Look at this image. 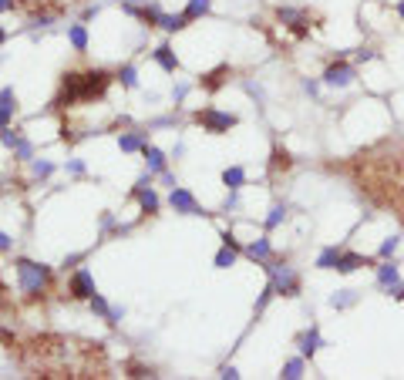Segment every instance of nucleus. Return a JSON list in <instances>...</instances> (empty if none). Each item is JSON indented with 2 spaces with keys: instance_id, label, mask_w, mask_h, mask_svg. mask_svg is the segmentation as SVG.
I'll return each mask as SVG.
<instances>
[{
  "instance_id": "38",
  "label": "nucleus",
  "mask_w": 404,
  "mask_h": 380,
  "mask_svg": "<svg viewBox=\"0 0 404 380\" xmlns=\"http://www.w3.org/2000/svg\"><path fill=\"white\" fill-rule=\"evenodd\" d=\"M11 310V289H7V283L0 279V317Z\"/></svg>"
},
{
  "instance_id": "35",
  "label": "nucleus",
  "mask_w": 404,
  "mask_h": 380,
  "mask_svg": "<svg viewBox=\"0 0 404 380\" xmlns=\"http://www.w3.org/2000/svg\"><path fill=\"white\" fill-rule=\"evenodd\" d=\"M14 155L20 158V162H31V158H34V145L27 141V138H20V141H17V148H14Z\"/></svg>"
},
{
  "instance_id": "25",
  "label": "nucleus",
  "mask_w": 404,
  "mask_h": 380,
  "mask_svg": "<svg viewBox=\"0 0 404 380\" xmlns=\"http://www.w3.org/2000/svg\"><path fill=\"white\" fill-rule=\"evenodd\" d=\"M118 148H122V152H141V148H145V132H125V135L118 138Z\"/></svg>"
},
{
  "instance_id": "3",
  "label": "nucleus",
  "mask_w": 404,
  "mask_h": 380,
  "mask_svg": "<svg viewBox=\"0 0 404 380\" xmlns=\"http://www.w3.org/2000/svg\"><path fill=\"white\" fill-rule=\"evenodd\" d=\"M115 75L105 71V68H88V71H64L61 75V88L54 94L51 105L58 111H68V108L88 105V101H101L108 94Z\"/></svg>"
},
{
  "instance_id": "24",
  "label": "nucleus",
  "mask_w": 404,
  "mask_h": 380,
  "mask_svg": "<svg viewBox=\"0 0 404 380\" xmlns=\"http://www.w3.org/2000/svg\"><path fill=\"white\" fill-rule=\"evenodd\" d=\"M209 11H213V0H189L182 14H186V20L192 24V20H202V17L209 14Z\"/></svg>"
},
{
  "instance_id": "9",
  "label": "nucleus",
  "mask_w": 404,
  "mask_h": 380,
  "mask_svg": "<svg viewBox=\"0 0 404 380\" xmlns=\"http://www.w3.org/2000/svg\"><path fill=\"white\" fill-rule=\"evenodd\" d=\"M152 179H156V175H152V172H145V175L139 179V185L132 189V198L141 205V213H145V215H156L158 205H162L158 196H156V189H152Z\"/></svg>"
},
{
  "instance_id": "43",
  "label": "nucleus",
  "mask_w": 404,
  "mask_h": 380,
  "mask_svg": "<svg viewBox=\"0 0 404 380\" xmlns=\"http://www.w3.org/2000/svg\"><path fill=\"white\" fill-rule=\"evenodd\" d=\"M388 293H391V296H394V300H404V283H401V279H398V283H394V286H391Z\"/></svg>"
},
{
  "instance_id": "30",
  "label": "nucleus",
  "mask_w": 404,
  "mask_h": 380,
  "mask_svg": "<svg viewBox=\"0 0 404 380\" xmlns=\"http://www.w3.org/2000/svg\"><path fill=\"white\" fill-rule=\"evenodd\" d=\"M125 374H128V377H156V370L139 364V360H125Z\"/></svg>"
},
{
  "instance_id": "41",
  "label": "nucleus",
  "mask_w": 404,
  "mask_h": 380,
  "mask_svg": "<svg viewBox=\"0 0 404 380\" xmlns=\"http://www.w3.org/2000/svg\"><path fill=\"white\" fill-rule=\"evenodd\" d=\"M68 172H71V175H84V162H81V158H71V162H68Z\"/></svg>"
},
{
  "instance_id": "45",
  "label": "nucleus",
  "mask_w": 404,
  "mask_h": 380,
  "mask_svg": "<svg viewBox=\"0 0 404 380\" xmlns=\"http://www.w3.org/2000/svg\"><path fill=\"white\" fill-rule=\"evenodd\" d=\"M186 94H189V84H179V88H175V101H182Z\"/></svg>"
},
{
  "instance_id": "36",
  "label": "nucleus",
  "mask_w": 404,
  "mask_h": 380,
  "mask_svg": "<svg viewBox=\"0 0 404 380\" xmlns=\"http://www.w3.org/2000/svg\"><path fill=\"white\" fill-rule=\"evenodd\" d=\"M20 138H24V135H20V132H14V128H4V132H0V141H4L11 152L17 148V141H20Z\"/></svg>"
},
{
  "instance_id": "23",
  "label": "nucleus",
  "mask_w": 404,
  "mask_h": 380,
  "mask_svg": "<svg viewBox=\"0 0 404 380\" xmlns=\"http://www.w3.org/2000/svg\"><path fill=\"white\" fill-rule=\"evenodd\" d=\"M222 185H226L229 192H239V189L246 185V172H243V168H239V165L226 168V172H222Z\"/></svg>"
},
{
  "instance_id": "33",
  "label": "nucleus",
  "mask_w": 404,
  "mask_h": 380,
  "mask_svg": "<svg viewBox=\"0 0 404 380\" xmlns=\"http://www.w3.org/2000/svg\"><path fill=\"white\" fill-rule=\"evenodd\" d=\"M398 246H401V239H398V236H388V239L381 243V249H377V259H391L398 253Z\"/></svg>"
},
{
  "instance_id": "5",
  "label": "nucleus",
  "mask_w": 404,
  "mask_h": 380,
  "mask_svg": "<svg viewBox=\"0 0 404 380\" xmlns=\"http://www.w3.org/2000/svg\"><path fill=\"white\" fill-rule=\"evenodd\" d=\"M263 270L270 273V286L277 289V296H300V276L293 266L286 262H263Z\"/></svg>"
},
{
  "instance_id": "40",
  "label": "nucleus",
  "mask_w": 404,
  "mask_h": 380,
  "mask_svg": "<svg viewBox=\"0 0 404 380\" xmlns=\"http://www.w3.org/2000/svg\"><path fill=\"white\" fill-rule=\"evenodd\" d=\"M11 249H14V239H11V236L0 229V253H11Z\"/></svg>"
},
{
  "instance_id": "26",
  "label": "nucleus",
  "mask_w": 404,
  "mask_h": 380,
  "mask_svg": "<svg viewBox=\"0 0 404 380\" xmlns=\"http://www.w3.org/2000/svg\"><path fill=\"white\" fill-rule=\"evenodd\" d=\"M236 256H239V249H233V246H222L216 256H213V266H216V270H229V266L236 262Z\"/></svg>"
},
{
  "instance_id": "17",
  "label": "nucleus",
  "mask_w": 404,
  "mask_h": 380,
  "mask_svg": "<svg viewBox=\"0 0 404 380\" xmlns=\"http://www.w3.org/2000/svg\"><path fill=\"white\" fill-rule=\"evenodd\" d=\"M141 155H145V165H149L152 175H162V172H165V152H162V148H156V145H149V141H145Z\"/></svg>"
},
{
  "instance_id": "37",
  "label": "nucleus",
  "mask_w": 404,
  "mask_h": 380,
  "mask_svg": "<svg viewBox=\"0 0 404 380\" xmlns=\"http://www.w3.org/2000/svg\"><path fill=\"white\" fill-rule=\"evenodd\" d=\"M31 168H34V179H47V175L54 172V165H51V162H41V158H37Z\"/></svg>"
},
{
  "instance_id": "39",
  "label": "nucleus",
  "mask_w": 404,
  "mask_h": 380,
  "mask_svg": "<svg viewBox=\"0 0 404 380\" xmlns=\"http://www.w3.org/2000/svg\"><path fill=\"white\" fill-rule=\"evenodd\" d=\"M222 246H233V249H239V253H243V246H239V239H236V236L229 232V229L222 232Z\"/></svg>"
},
{
  "instance_id": "27",
  "label": "nucleus",
  "mask_w": 404,
  "mask_h": 380,
  "mask_svg": "<svg viewBox=\"0 0 404 380\" xmlns=\"http://www.w3.org/2000/svg\"><path fill=\"white\" fill-rule=\"evenodd\" d=\"M115 81H122V88H139V71H135V64H122L118 75H115Z\"/></svg>"
},
{
  "instance_id": "28",
  "label": "nucleus",
  "mask_w": 404,
  "mask_h": 380,
  "mask_svg": "<svg viewBox=\"0 0 404 380\" xmlns=\"http://www.w3.org/2000/svg\"><path fill=\"white\" fill-rule=\"evenodd\" d=\"M337 259H341V249H337V246H327L324 253L317 256V270H334Z\"/></svg>"
},
{
  "instance_id": "32",
  "label": "nucleus",
  "mask_w": 404,
  "mask_h": 380,
  "mask_svg": "<svg viewBox=\"0 0 404 380\" xmlns=\"http://www.w3.org/2000/svg\"><path fill=\"white\" fill-rule=\"evenodd\" d=\"M88 306H91V313H98L101 319H108V313H111V306H108V300L101 296V293H94L91 300H88Z\"/></svg>"
},
{
  "instance_id": "19",
  "label": "nucleus",
  "mask_w": 404,
  "mask_h": 380,
  "mask_svg": "<svg viewBox=\"0 0 404 380\" xmlns=\"http://www.w3.org/2000/svg\"><path fill=\"white\" fill-rule=\"evenodd\" d=\"M156 61H158V68H162V71H169V75L179 71V58H175L172 44H158L156 47Z\"/></svg>"
},
{
  "instance_id": "6",
  "label": "nucleus",
  "mask_w": 404,
  "mask_h": 380,
  "mask_svg": "<svg viewBox=\"0 0 404 380\" xmlns=\"http://www.w3.org/2000/svg\"><path fill=\"white\" fill-rule=\"evenodd\" d=\"M277 20L293 37H307L310 27H320V24H310V11L307 7H277Z\"/></svg>"
},
{
  "instance_id": "4",
  "label": "nucleus",
  "mask_w": 404,
  "mask_h": 380,
  "mask_svg": "<svg viewBox=\"0 0 404 380\" xmlns=\"http://www.w3.org/2000/svg\"><path fill=\"white\" fill-rule=\"evenodd\" d=\"M17 286L24 293L27 303H44L54 289V270L44 262H34V259H17Z\"/></svg>"
},
{
  "instance_id": "7",
  "label": "nucleus",
  "mask_w": 404,
  "mask_h": 380,
  "mask_svg": "<svg viewBox=\"0 0 404 380\" xmlns=\"http://www.w3.org/2000/svg\"><path fill=\"white\" fill-rule=\"evenodd\" d=\"M196 122H199L202 132H209V135H226L229 128L239 125V118L229 115V111H219V108H202V111H196Z\"/></svg>"
},
{
  "instance_id": "50",
  "label": "nucleus",
  "mask_w": 404,
  "mask_h": 380,
  "mask_svg": "<svg viewBox=\"0 0 404 380\" xmlns=\"http://www.w3.org/2000/svg\"><path fill=\"white\" fill-rule=\"evenodd\" d=\"M20 4H31V0H20Z\"/></svg>"
},
{
  "instance_id": "13",
  "label": "nucleus",
  "mask_w": 404,
  "mask_h": 380,
  "mask_svg": "<svg viewBox=\"0 0 404 380\" xmlns=\"http://www.w3.org/2000/svg\"><path fill=\"white\" fill-rule=\"evenodd\" d=\"M14 115H17V94H14V88H0V132L14 125Z\"/></svg>"
},
{
  "instance_id": "48",
  "label": "nucleus",
  "mask_w": 404,
  "mask_h": 380,
  "mask_svg": "<svg viewBox=\"0 0 404 380\" xmlns=\"http://www.w3.org/2000/svg\"><path fill=\"white\" fill-rule=\"evenodd\" d=\"M7 44V31H4V24H0V47Z\"/></svg>"
},
{
  "instance_id": "29",
  "label": "nucleus",
  "mask_w": 404,
  "mask_h": 380,
  "mask_svg": "<svg viewBox=\"0 0 404 380\" xmlns=\"http://www.w3.org/2000/svg\"><path fill=\"white\" fill-rule=\"evenodd\" d=\"M358 303V289H341L337 296H330V306L334 310H347V306Z\"/></svg>"
},
{
  "instance_id": "34",
  "label": "nucleus",
  "mask_w": 404,
  "mask_h": 380,
  "mask_svg": "<svg viewBox=\"0 0 404 380\" xmlns=\"http://www.w3.org/2000/svg\"><path fill=\"white\" fill-rule=\"evenodd\" d=\"M283 219H286V205H273L270 215H266V232H270V229H277Z\"/></svg>"
},
{
  "instance_id": "15",
  "label": "nucleus",
  "mask_w": 404,
  "mask_h": 380,
  "mask_svg": "<svg viewBox=\"0 0 404 380\" xmlns=\"http://www.w3.org/2000/svg\"><path fill=\"white\" fill-rule=\"evenodd\" d=\"M374 259L371 256H360V253H341V259H337V273H354V270H360V266H371Z\"/></svg>"
},
{
  "instance_id": "8",
  "label": "nucleus",
  "mask_w": 404,
  "mask_h": 380,
  "mask_svg": "<svg viewBox=\"0 0 404 380\" xmlns=\"http://www.w3.org/2000/svg\"><path fill=\"white\" fill-rule=\"evenodd\" d=\"M94 293H98V286H94L91 270L78 266L75 273L68 276V296H71V300H91Z\"/></svg>"
},
{
  "instance_id": "21",
  "label": "nucleus",
  "mask_w": 404,
  "mask_h": 380,
  "mask_svg": "<svg viewBox=\"0 0 404 380\" xmlns=\"http://www.w3.org/2000/svg\"><path fill=\"white\" fill-rule=\"evenodd\" d=\"M293 168V158H290V152L286 148H273V162H270V175H280V172H290Z\"/></svg>"
},
{
  "instance_id": "46",
  "label": "nucleus",
  "mask_w": 404,
  "mask_h": 380,
  "mask_svg": "<svg viewBox=\"0 0 404 380\" xmlns=\"http://www.w3.org/2000/svg\"><path fill=\"white\" fill-rule=\"evenodd\" d=\"M162 182L169 185V189H175V175H172V172H162Z\"/></svg>"
},
{
  "instance_id": "31",
  "label": "nucleus",
  "mask_w": 404,
  "mask_h": 380,
  "mask_svg": "<svg viewBox=\"0 0 404 380\" xmlns=\"http://www.w3.org/2000/svg\"><path fill=\"white\" fill-rule=\"evenodd\" d=\"M280 377H286V380L303 377V357H293V360H286V364H283V374H280Z\"/></svg>"
},
{
  "instance_id": "16",
  "label": "nucleus",
  "mask_w": 404,
  "mask_h": 380,
  "mask_svg": "<svg viewBox=\"0 0 404 380\" xmlns=\"http://www.w3.org/2000/svg\"><path fill=\"white\" fill-rule=\"evenodd\" d=\"M243 253H246L253 262H260V266H263V262H270V256H273V246H270L266 236H260V239H256V243H249Z\"/></svg>"
},
{
  "instance_id": "49",
  "label": "nucleus",
  "mask_w": 404,
  "mask_h": 380,
  "mask_svg": "<svg viewBox=\"0 0 404 380\" xmlns=\"http://www.w3.org/2000/svg\"><path fill=\"white\" fill-rule=\"evenodd\" d=\"M398 14L404 17V0H398Z\"/></svg>"
},
{
  "instance_id": "22",
  "label": "nucleus",
  "mask_w": 404,
  "mask_h": 380,
  "mask_svg": "<svg viewBox=\"0 0 404 380\" xmlns=\"http://www.w3.org/2000/svg\"><path fill=\"white\" fill-rule=\"evenodd\" d=\"M68 41H71V47H75L78 54H84V51H88V27H84V24H71V27H68Z\"/></svg>"
},
{
  "instance_id": "14",
  "label": "nucleus",
  "mask_w": 404,
  "mask_h": 380,
  "mask_svg": "<svg viewBox=\"0 0 404 380\" xmlns=\"http://www.w3.org/2000/svg\"><path fill=\"white\" fill-rule=\"evenodd\" d=\"M401 279V270H398V262L394 259H384L381 266H377V286L381 289H391L394 283Z\"/></svg>"
},
{
  "instance_id": "20",
  "label": "nucleus",
  "mask_w": 404,
  "mask_h": 380,
  "mask_svg": "<svg viewBox=\"0 0 404 380\" xmlns=\"http://www.w3.org/2000/svg\"><path fill=\"white\" fill-rule=\"evenodd\" d=\"M158 27H162V31H169V34H179V31H186V27H189V20H186V14H165V11H162Z\"/></svg>"
},
{
  "instance_id": "1",
  "label": "nucleus",
  "mask_w": 404,
  "mask_h": 380,
  "mask_svg": "<svg viewBox=\"0 0 404 380\" xmlns=\"http://www.w3.org/2000/svg\"><path fill=\"white\" fill-rule=\"evenodd\" d=\"M0 343H7L11 357L27 367L34 377H108V353L98 340L61 334H34L27 340L11 336V330H0Z\"/></svg>"
},
{
  "instance_id": "10",
  "label": "nucleus",
  "mask_w": 404,
  "mask_h": 380,
  "mask_svg": "<svg viewBox=\"0 0 404 380\" xmlns=\"http://www.w3.org/2000/svg\"><path fill=\"white\" fill-rule=\"evenodd\" d=\"M169 205H172V209H175L179 215H209L206 209H199L196 196H192L189 189H179V185H175V189L169 192Z\"/></svg>"
},
{
  "instance_id": "11",
  "label": "nucleus",
  "mask_w": 404,
  "mask_h": 380,
  "mask_svg": "<svg viewBox=\"0 0 404 380\" xmlns=\"http://www.w3.org/2000/svg\"><path fill=\"white\" fill-rule=\"evenodd\" d=\"M354 77H358V68H354V64L334 61V64H330V68L324 71V84H327V88H347Z\"/></svg>"
},
{
  "instance_id": "12",
  "label": "nucleus",
  "mask_w": 404,
  "mask_h": 380,
  "mask_svg": "<svg viewBox=\"0 0 404 380\" xmlns=\"http://www.w3.org/2000/svg\"><path fill=\"white\" fill-rule=\"evenodd\" d=\"M229 64H219V68H213V71H206V75L199 77V84H202V91H209V94H216L226 81H229Z\"/></svg>"
},
{
  "instance_id": "47",
  "label": "nucleus",
  "mask_w": 404,
  "mask_h": 380,
  "mask_svg": "<svg viewBox=\"0 0 404 380\" xmlns=\"http://www.w3.org/2000/svg\"><path fill=\"white\" fill-rule=\"evenodd\" d=\"M374 58H377L374 51H360V54H358V61H374Z\"/></svg>"
},
{
  "instance_id": "44",
  "label": "nucleus",
  "mask_w": 404,
  "mask_h": 380,
  "mask_svg": "<svg viewBox=\"0 0 404 380\" xmlns=\"http://www.w3.org/2000/svg\"><path fill=\"white\" fill-rule=\"evenodd\" d=\"M219 377H226V380H236V377H239V370H236V367H222V370H219Z\"/></svg>"
},
{
  "instance_id": "18",
  "label": "nucleus",
  "mask_w": 404,
  "mask_h": 380,
  "mask_svg": "<svg viewBox=\"0 0 404 380\" xmlns=\"http://www.w3.org/2000/svg\"><path fill=\"white\" fill-rule=\"evenodd\" d=\"M320 347H324V336H320L317 327H310L307 334H300V353H303V357H310L313 360V353H317Z\"/></svg>"
},
{
  "instance_id": "42",
  "label": "nucleus",
  "mask_w": 404,
  "mask_h": 380,
  "mask_svg": "<svg viewBox=\"0 0 404 380\" xmlns=\"http://www.w3.org/2000/svg\"><path fill=\"white\" fill-rule=\"evenodd\" d=\"M17 7H20V0H0V14H11Z\"/></svg>"
},
{
  "instance_id": "2",
  "label": "nucleus",
  "mask_w": 404,
  "mask_h": 380,
  "mask_svg": "<svg viewBox=\"0 0 404 380\" xmlns=\"http://www.w3.org/2000/svg\"><path fill=\"white\" fill-rule=\"evenodd\" d=\"M347 172L360 196L388 209L404 226V138H388L371 148H360L351 158Z\"/></svg>"
}]
</instances>
